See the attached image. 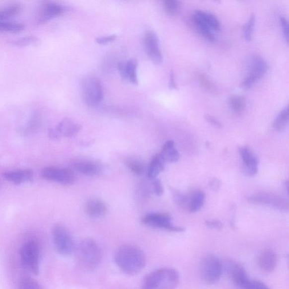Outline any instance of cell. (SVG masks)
Listing matches in <instances>:
<instances>
[{
	"instance_id": "obj_5",
	"label": "cell",
	"mask_w": 289,
	"mask_h": 289,
	"mask_svg": "<svg viewBox=\"0 0 289 289\" xmlns=\"http://www.w3.org/2000/svg\"><path fill=\"white\" fill-rule=\"evenodd\" d=\"M226 272L232 279L235 286L246 289H263L265 284L258 281L250 280L244 268L237 262L229 261L226 263Z\"/></svg>"
},
{
	"instance_id": "obj_9",
	"label": "cell",
	"mask_w": 289,
	"mask_h": 289,
	"mask_svg": "<svg viewBox=\"0 0 289 289\" xmlns=\"http://www.w3.org/2000/svg\"><path fill=\"white\" fill-rule=\"evenodd\" d=\"M246 200L250 203L270 206L283 212L289 210L288 201L276 194L269 192H258L247 196Z\"/></svg>"
},
{
	"instance_id": "obj_45",
	"label": "cell",
	"mask_w": 289,
	"mask_h": 289,
	"mask_svg": "<svg viewBox=\"0 0 289 289\" xmlns=\"http://www.w3.org/2000/svg\"><path fill=\"white\" fill-rule=\"evenodd\" d=\"M205 119L210 123L212 124L214 126L220 129L222 127L221 124L217 121V120L210 115H205Z\"/></svg>"
},
{
	"instance_id": "obj_16",
	"label": "cell",
	"mask_w": 289,
	"mask_h": 289,
	"mask_svg": "<svg viewBox=\"0 0 289 289\" xmlns=\"http://www.w3.org/2000/svg\"><path fill=\"white\" fill-rule=\"evenodd\" d=\"M85 212L87 216L94 218L104 217L108 212L105 202L98 198H91L86 201Z\"/></svg>"
},
{
	"instance_id": "obj_7",
	"label": "cell",
	"mask_w": 289,
	"mask_h": 289,
	"mask_svg": "<svg viewBox=\"0 0 289 289\" xmlns=\"http://www.w3.org/2000/svg\"><path fill=\"white\" fill-rule=\"evenodd\" d=\"M82 92L85 104L96 106L102 100L103 90L101 82L94 76H86L82 81Z\"/></svg>"
},
{
	"instance_id": "obj_22",
	"label": "cell",
	"mask_w": 289,
	"mask_h": 289,
	"mask_svg": "<svg viewBox=\"0 0 289 289\" xmlns=\"http://www.w3.org/2000/svg\"><path fill=\"white\" fill-rule=\"evenodd\" d=\"M61 136L72 137L76 135L81 129V126L69 118H65L57 126Z\"/></svg>"
},
{
	"instance_id": "obj_17",
	"label": "cell",
	"mask_w": 289,
	"mask_h": 289,
	"mask_svg": "<svg viewBox=\"0 0 289 289\" xmlns=\"http://www.w3.org/2000/svg\"><path fill=\"white\" fill-rule=\"evenodd\" d=\"M74 170L87 176H97L102 172L100 164L92 160H77L72 163Z\"/></svg>"
},
{
	"instance_id": "obj_44",
	"label": "cell",
	"mask_w": 289,
	"mask_h": 289,
	"mask_svg": "<svg viewBox=\"0 0 289 289\" xmlns=\"http://www.w3.org/2000/svg\"><path fill=\"white\" fill-rule=\"evenodd\" d=\"M221 185V181L217 179H214L209 183L210 188L213 191L217 192Z\"/></svg>"
},
{
	"instance_id": "obj_40",
	"label": "cell",
	"mask_w": 289,
	"mask_h": 289,
	"mask_svg": "<svg viewBox=\"0 0 289 289\" xmlns=\"http://www.w3.org/2000/svg\"><path fill=\"white\" fill-rule=\"evenodd\" d=\"M205 224L209 228L214 229H221L223 225L220 221L217 220H206Z\"/></svg>"
},
{
	"instance_id": "obj_6",
	"label": "cell",
	"mask_w": 289,
	"mask_h": 289,
	"mask_svg": "<svg viewBox=\"0 0 289 289\" xmlns=\"http://www.w3.org/2000/svg\"><path fill=\"white\" fill-rule=\"evenodd\" d=\"M20 257L24 268L32 274L39 273L40 249L37 243L29 241L20 248Z\"/></svg>"
},
{
	"instance_id": "obj_21",
	"label": "cell",
	"mask_w": 289,
	"mask_h": 289,
	"mask_svg": "<svg viewBox=\"0 0 289 289\" xmlns=\"http://www.w3.org/2000/svg\"><path fill=\"white\" fill-rule=\"evenodd\" d=\"M165 162L174 163L180 159V154L175 147V143L172 140L164 144L162 150L159 153Z\"/></svg>"
},
{
	"instance_id": "obj_43",
	"label": "cell",
	"mask_w": 289,
	"mask_h": 289,
	"mask_svg": "<svg viewBox=\"0 0 289 289\" xmlns=\"http://www.w3.org/2000/svg\"><path fill=\"white\" fill-rule=\"evenodd\" d=\"M49 138L53 140H59L61 137L59 130H58L57 127H52L48 130V132Z\"/></svg>"
},
{
	"instance_id": "obj_36",
	"label": "cell",
	"mask_w": 289,
	"mask_h": 289,
	"mask_svg": "<svg viewBox=\"0 0 289 289\" xmlns=\"http://www.w3.org/2000/svg\"><path fill=\"white\" fill-rule=\"evenodd\" d=\"M38 39L36 37L28 36L17 40L13 41L11 44L15 45L16 47H24L28 46V45L34 44L38 42Z\"/></svg>"
},
{
	"instance_id": "obj_13",
	"label": "cell",
	"mask_w": 289,
	"mask_h": 289,
	"mask_svg": "<svg viewBox=\"0 0 289 289\" xmlns=\"http://www.w3.org/2000/svg\"><path fill=\"white\" fill-rule=\"evenodd\" d=\"M64 8L59 4L54 3L48 0H44L41 3V7L38 16L37 22L42 24L63 13Z\"/></svg>"
},
{
	"instance_id": "obj_38",
	"label": "cell",
	"mask_w": 289,
	"mask_h": 289,
	"mask_svg": "<svg viewBox=\"0 0 289 289\" xmlns=\"http://www.w3.org/2000/svg\"><path fill=\"white\" fill-rule=\"evenodd\" d=\"M152 182V188L155 195L157 196H161L163 195L164 193L163 186L159 179H155Z\"/></svg>"
},
{
	"instance_id": "obj_34",
	"label": "cell",
	"mask_w": 289,
	"mask_h": 289,
	"mask_svg": "<svg viewBox=\"0 0 289 289\" xmlns=\"http://www.w3.org/2000/svg\"><path fill=\"white\" fill-rule=\"evenodd\" d=\"M19 288L20 289H40V285L34 279L23 278L19 281Z\"/></svg>"
},
{
	"instance_id": "obj_39",
	"label": "cell",
	"mask_w": 289,
	"mask_h": 289,
	"mask_svg": "<svg viewBox=\"0 0 289 289\" xmlns=\"http://www.w3.org/2000/svg\"><path fill=\"white\" fill-rule=\"evenodd\" d=\"M127 61H121L118 64V70L122 79L125 81H128L126 69Z\"/></svg>"
},
{
	"instance_id": "obj_19",
	"label": "cell",
	"mask_w": 289,
	"mask_h": 289,
	"mask_svg": "<svg viewBox=\"0 0 289 289\" xmlns=\"http://www.w3.org/2000/svg\"><path fill=\"white\" fill-rule=\"evenodd\" d=\"M2 177L6 180L15 185H19L31 181L33 172L30 170H19L3 172Z\"/></svg>"
},
{
	"instance_id": "obj_10",
	"label": "cell",
	"mask_w": 289,
	"mask_h": 289,
	"mask_svg": "<svg viewBox=\"0 0 289 289\" xmlns=\"http://www.w3.org/2000/svg\"><path fill=\"white\" fill-rule=\"evenodd\" d=\"M41 176L45 180L65 185H72L75 177L69 168L49 167L44 169Z\"/></svg>"
},
{
	"instance_id": "obj_31",
	"label": "cell",
	"mask_w": 289,
	"mask_h": 289,
	"mask_svg": "<svg viewBox=\"0 0 289 289\" xmlns=\"http://www.w3.org/2000/svg\"><path fill=\"white\" fill-rule=\"evenodd\" d=\"M23 24L0 20V31L17 33L24 30Z\"/></svg>"
},
{
	"instance_id": "obj_37",
	"label": "cell",
	"mask_w": 289,
	"mask_h": 289,
	"mask_svg": "<svg viewBox=\"0 0 289 289\" xmlns=\"http://www.w3.org/2000/svg\"><path fill=\"white\" fill-rule=\"evenodd\" d=\"M173 200L175 203L180 207L186 208L187 206L188 196L184 195L179 191H175L173 193Z\"/></svg>"
},
{
	"instance_id": "obj_41",
	"label": "cell",
	"mask_w": 289,
	"mask_h": 289,
	"mask_svg": "<svg viewBox=\"0 0 289 289\" xmlns=\"http://www.w3.org/2000/svg\"><path fill=\"white\" fill-rule=\"evenodd\" d=\"M281 23H282L283 35L285 39H286L287 42L289 43V23L288 20L284 17L281 18Z\"/></svg>"
},
{
	"instance_id": "obj_25",
	"label": "cell",
	"mask_w": 289,
	"mask_h": 289,
	"mask_svg": "<svg viewBox=\"0 0 289 289\" xmlns=\"http://www.w3.org/2000/svg\"><path fill=\"white\" fill-rule=\"evenodd\" d=\"M195 11L214 31H218L220 30L221 25L219 20L216 15L201 10Z\"/></svg>"
},
{
	"instance_id": "obj_35",
	"label": "cell",
	"mask_w": 289,
	"mask_h": 289,
	"mask_svg": "<svg viewBox=\"0 0 289 289\" xmlns=\"http://www.w3.org/2000/svg\"><path fill=\"white\" fill-rule=\"evenodd\" d=\"M165 9L168 14L174 15L179 9L178 0H163Z\"/></svg>"
},
{
	"instance_id": "obj_1",
	"label": "cell",
	"mask_w": 289,
	"mask_h": 289,
	"mask_svg": "<svg viewBox=\"0 0 289 289\" xmlns=\"http://www.w3.org/2000/svg\"><path fill=\"white\" fill-rule=\"evenodd\" d=\"M115 263L124 273L128 275H136L144 270L146 260L144 252L138 246L123 245L115 252Z\"/></svg>"
},
{
	"instance_id": "obj_29",
	"label": "cell",
	"mask_w": 289,
	"mask_h": 289,
	"mask_svg": "<svg viewBox=\"0 0 289 289\" xmlns=\"http://www.w3.org/2000/svg\"><path fill=\"white\" fill-rule=\"evenodd\" d=\"M229 104L235 113L241 115L245 110L246 102L243 97L233 96L229 98Z\"/></svg>"
},
{
	"instance_id": "obj_8",
	"label": "cell",
	"mask_w": 289,
	"mask_h": 289,
	"mask_svg": "<svg viewBox=\"0 0 289 289\" xmlns=\"http://www.w3.org/2000/svg\"><path fill=\"white\" fill-rule=\"evenodd\" d=\"M52 236L58 253L61 255H70L75 250L73 239L69 231L63 225H56L54 226Z\"/></svg>"
},
{
	"instance_id": "obj_11",
	"label": "cell",
	"mask_w": 289,
	"mask_h": 289,
	"mask_svg": "<svg viewBox=\"0 0 289 289\" xmlns=\"http://www.w3.org/2000/svg\"><path fill=\"white\" fill-rule=\"evenodd\" d=\"M142 221L144 224L155 227V228L172 231V232H181L185 230L181 227L172 225L171 217L167 214H147L143 217Z\"/></svg>"
},
{
	"instance_id": "obj_3",
	"label": "cell",
	"mask_w": 289,
	"mask_h": 289,
	"mask_svg": "<svg viewBox=\"0 0 289 289\" xmlns=\"http://www.w3.org/2000/svg\"><path fill=\"white\" fill-rule=\"evenodd\" d=\"M77 258L82 267L93 270L100 264L102 253L100 246L92 239H82L75 247Z\"/></svg>"
},
{
	"instance_id": "obj_18",
	"label": "cell",
	"mask_w": 289,
	"mask_h": 289,
	"mask_svg": "<svg viewBox=\"0 0 289 289\" xmlns=\"http://www.w3.org/2000/svg\"><path fill=\"white\" fill-rule=\"evenodd\" d=\"M278 262V257L273 250H266L262 252L258 258V265L261 269L268 273L274 272Z\"/></svg>"
},
{
	"instance_id": "obj_42",
	"label": "cell",
	"mask_w": 289,
	"mask_h": 289,
	"mask_svg": "<svg viewBox=\"0 0 289 289\" xmlns=\"http://www.w3.org/2000/svg\"><path fill=\"white\" fill-rule=\"evenodd\" d=\"M116 38V35L100 37L96 39V42L100 45H105L113 42Z\"/></svg>"
},
{
	"instance_id": "obj_2",
	"label": "cell",
	"mask_w": 289,
	"mask_h": 289,
	"mask_svg": "<svg viewBox=\"0 0 289 289\" xmlns=\"http://www.w3.org/2000/svg\"><path fill=\"white\" fill-rule=\"evenodd\" d=\"M180 275L174 268L164 267L150 272L144 278V289H171L179 284Z\"/></svg>"
},
{
	"instance_id": "obj_23",
	"label": "cell",
	"mask_w": 289,
	"mask_h": 289,
	"mask_svg": "<svg viewBox=\"0 0 289 289\" xmlns=\"http://www.w3.org/2000/svg\"><path fill=\"white\" fill-rule=\"evenodd\" d=\"M192 19L193 23L195 24L198 32L204 38L211 41L216 40V36H215L214 31L196 12L193 14Z\"/></svg>"
},
{
	"instance_id": "obj_20",
	"label": "cell",
	"mask_w": 289,
	"mask_h": 289,
	"mask_svg": "<svg viewBox=\"0 0 289 289\" xmlns=\"http://www.w3.org/2000/svg\"><path fill=\"white\" fill-rule=\"evenodd\" d=\"M206 200V195L201 190L193 191L188 196L185 209L191 213H196L203 207Z\"/></svg>"
},
{
	"instance_id": "obj_46",
	"label": "cell",
	"mask_w": 289,
	"mask_h": 289,
	"mask_svg": "<svg viewBox=\"0 0 289 289\" xmlns=\"http://www.w3.org/2000/svg\"><path fill=\"white\" fill-rule=\"evenodd\" d=\"M169 88L170 89H176L177 88L174 73L172 72L170 73V81H169Z\"/></svg>"
},
{
	"instance_id": "obj_14",
	"label": "cell",
	"mask_w": 289,
	"mask_h": 289,
	"mask_svg": "<svg viewBox=\"0 0 289 289\" xmlns=\"http://www.w3.org/2000/svg\"><path fill=\"white\" fill-rule=\"evenodd\" d=\"M144 44L148 57L155 64H160L162 61V55L159 48V39L154 32H147Z\"/></svg>"
},
{
	"instance_id": "obj_15",
	"label": "cell",
	"mask_w": 289,
	"mask_h": 289,
	"mask_svg": "<svg viewBox=\"0 0 289 289\" xmlns=\"http://www.w3.org/2000/svg\"><path fill=\"white\" fill-rule=\"evenodd\" d=\"M239 153L243 161V172L247 176L257 174L258 171V160L250 148L243 146L239 148Z\"/></svg>"
},
{
	"instance_id": "obj_24",
	"label": "cell",
	"mask_w": 289,
	"mask_h": 289,
	"mask_svg": "<svg viewBox=\"0 0 289 289\" xmlns=\"http://www.w3.org/2000/svg\"><path fill=\"white\" fill-rule=\"evenodd\" d=\"M165 163L164 160L159 154L155 155L151 161L147 170V176L150 180L156 178L161 172L164 170Z\"/></svg>"
},
{
	"instance_id": "obj_28",
	"label": "cell",
	"mask_w": 289,
	"mask_h": 289,
	"mask_svg": "<svg viewBox=\"0 0 289 289\" xmlns=\"http://www.w3.org/2000/svg\"><path fill=\"white\" fill-rule=\"evenodd\" d=\"M137 68L138 62L135 59H132L127 61L126 69L128 81L134 85H138L139 84Z\"/></svg>"
},
{
	"instance_id": "obj_30",
	"label": "cell",
	"mask_w": 289,
	"mask_h": 289,
	"mask_svg": "<svg viewBox=\"0 0 289 289\" xmlns=\"http://www.w3.org/2000/svg\"><path fill=\"white\" fill-rule=\"evenodd\" d=\"M126 165L129 170L135 175L141 176L145 171V167L141 160L138 159L131 158L128 159Z\"/></svg>"
},
{
	"instance_id": "obj_27",
	"label": "cell",
	"mask_w": 289,
	"mask_h": 289,
	"mask_svg": "<svg viewBox=\"0 0 289 289\" xmlns=\"http://www.w3.org/2000/svg\"><path fill=\"white\" fill-rule=\"evenodd\" d=\"M41 126V119L39 115L34 114L32 115L27 125L20 129V132L23 134H31L38 131Z\"/></svg>"
},
{
	"instance_id": "obj_48",
	"label": "cell",
	"mask_w": 289,
	"mask_h": 289,
	"mask_svg": "<svg viewBox=\"0 0 289 289\" xmlns=\"http://www.w3.org/2000/svg\"><path fill=\"white\" fill-rule=\"evenodd\" d=\"M216 1H220V0H216Z\"/></svg>"
},
{
	"instance_id": "obj_33",
	"label": "cell",
	"mask_w": 289,
	"mask_h": 289,
	"mask_svg": "<svg viewBox=\"0 0 289 289\" xmlns=\"http://www.w3.org/2000/svg\"><path fill=\"white\" fill-rule=\"evenodd\" d=\"M255 24V18L254 15H252L248 21L243 27V35L246 40L250 41L252 39L253 33Z\"/></svg>"
},
{
	"instance_id": "obj_32",
	"label": "cell",
	"mask_w": 289,
	"mask_h": 289,
	"mask_svg": "<svg viewBox=\"0 0 289 289\" xmlns=\"http://www.w3.org/2000/svg\"><path fill=\"white\" fill-rule=\"evenodd\" d=\"M20 10V7L18 4L8 6L5 9L0 10V20H7L16 15H17Z\"/></svg>"
},
{
	"instance_id": "obj_47",
	"label": "cell",
	"mask_w": 289,
	"mask_h": 289,
	"mask_svg": "<svg viewBox=\"0 0 289 289\" xmlns=\"http://www.w3.org/2000/svg\"><path fill=\"white\" fill-rule=\"evenodd\" d=\"M200 79L201 80L202 83L204 84L206 87L210 88V84L209 81L207 79H206V77L202 75L200 77Z\"/></svg>"
},
{
	"instance_id": "obj_12",
	"label": "cell",
	"mask_w": 289,
	"mask_h": 289,
	"mask_svg": "<svg viewBox=\"0 0 289 289\" xmlns=\"http://www.w3.org/2000/svg\"><path fill=\"white\" fill-rule=\"evenodd\" d=\"M268 70L266 62L262 58L256 56L252 59L250 65L249 75L242 82L243 88L251 87L256 81L261 79Z\"/></svg>"
},
{
	"instance_id": "obj_4",
	"label": "cell",
	"mask_w": 289,
	"mask_h": 289,
	"mask_svg": "<svg viewBox=\"0 0 289 289\" xmlns=\"http://www.w3.org/2000/svg\"><path fill=\"white\" fill-rule=\"evenodd\" d=\"M223 266L216 256L208 255L200 264V274L201 280L208 285L217 283L220 280Z\"/></svg>"
},
{
	"instance_id": "obj_26",
	"label": "cell",
	"mask_w": 289,
	"mask_h": 289,
	"mask_svg": "<svg viewBox=\"0 0 289 289\" xmlns=\"http://www.w3.org/2000/svg\"><path fill=\"white\" fill-rule=\"evenodd\" d=\"M289 110L287 106L281 111L274 122V129L278 132H283L286 130L289 122Z\"/></svg>"
}]
</instances>
